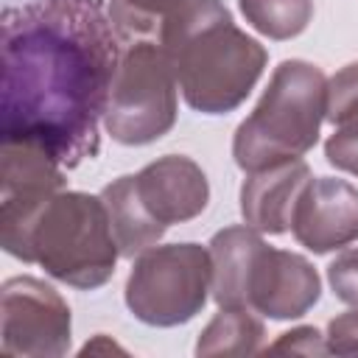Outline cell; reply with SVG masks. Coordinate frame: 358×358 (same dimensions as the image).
I'll use <instances>...</instances> for the list:
<instances>
[{
  "mask_svg": "<svg viewBox=\"0 0 358 358\" xmlns=\"http://www.w3.org/2000/svg\"><path fill=\"white\" fill-rule=\"evenodd\" d=\"M268 352H296V355H327V338L316 327H294L288 333H280L274 344H268Z\"/></svg>",
  "mask_w": 358,
  "mask_h": 358,
  "instance_id": "obj_21",
  "label": "cell"
},
{
  "mask_svg": "<svg viewBox=\"0 0 358 358\" xmlns=\"http://www.w3.org/2000/svg\"><path fill=\"white\" fill-rule=\"evenodd\" d=\"M117 257L101 196L78 190H59L42 207L22 249L25 263H39L53 280L81 291L101 288L115 274Z\"/></svg>",
  "mask_w": 358,
  "mask_h": 358,
  "instance_id": "obj_4",
  "label": "cell"
},
{
  "mask_svg": "<svg viewBox=\"0 0 358 358\" xmlns=\"http://www.w3.org/2000/svg\"><path fill=\"white\" fill-rule=\"evenodd\" d=\"M64 190V168L39 145L3 140L0 157V243L22 260L25 238L42 207Z\"/></svg>",
  "mask_w": 358,
  "mask_h": 358,
  "instance_id": "obj_8",
  "label": "cell"
},
{
  "mask_svg": "<svg viewBox=\"0 0 358 358\" xmlns=\"http://www.w3.org/2000/svg\"><path fill=\"white\" fill-rule=\"evenodd\" d=\"M322 294V280L308 257L263 246L249 277V308L268 319H299Z\"/></svg>",
  "mask_w": 358,
  "mask_h": 358,
  "instance_id": "obj_10",
  "label": "cell"
},
{
  "mask_svg": "<svg viewBox=\"0 0 358 358\" xmlns=\"http://www.w3.org/2000/svg\"><path fill=\"white\" fill-rule=\"evenodd\" d=\"M324 157L333 168L358 176V126L336 129L324 143Z\"/></svg>",
  "mask_w": 358,
  "mask_h": 358,
  "instance_id": "obj_20",
  "label": "cell"
},
{
  "mask_svg": "<svg viewBox=\"0 0 358 358\" xmlns=\"http://www.w3.org/2000/svg\"><path fill=\"white\" fill-rule=\"evenodd\" d=\"M159 45L173 62L185 103L204 115L241 106L268 62L266 48L232 22L221 0H182Z\"/></svg>",
  "mask_w": 358,
  "mask_h": 358,
  "instance_id": "obj_2",
  "label": "cell"
},
{
  "mask_svg": "<svg viewBox=\"0 0 358 358\" xmlns=\"http://www.w3.org/2000/svg\"><path fill=\"white\" fill-rule=\"evenodd\" d=\"M327 112V78L302 59H285L271 73L257 106L232 137L235 165L246 173L299 159L316 140Z\"/></svg>",
  "mask_w": 358,
  "mask_h": 358,
  "instance_id": "obj_3",
  "label": "cell"
},
{
  "mask_svg": "<svg viewBox=\"0 0 358 358\" xmlns=\"http://www.w3.org/2000/svg\"><path fill=\"white\" fill-rule=\"evenodd\" d=\"M134 182L148 213L165 227L201 215L210 201L204 171L182 154H165L148 162L140 173H134Z\"/></svg>",
  "mask_w": 358,
  "mask_h": 358,
  "instance_id": "obj_11",
  "label": "cell"
},
{
  "mask_svg": "<svg viewBox=\"0 0 358 358\" xmlns=\"http://www.w3.org/2000/svg\"><path fill=\"white\" fill-rule=\"evenodd\" d=\"M98 350H117V352H123V347H117L115 341H106V336H95V341H87L84 347H81V355H87V352H98Z\"/></svg>",
  "mask_w": 358,
  "mask_h": 358,
  "instance_id": "obj_23",
  "label": "cell"
},
{
  "mask_svg": "<svg viewBox=\"0 0 358 358\" xmlns=\"http://www.w3.org/2000/svg\"><path fill=\"white\" fill-rule=\"evenodd\" d=\"M182 0H109V20L120 42H159Z\"/></svg>",
  "mask_w": 358,
  "mask_h": 358,
  "instance_id": "obj_16",
  "label": "cell"
},
{
  "mask_svg": "<svg viewBox=\"0 0 358 358\" xmlns=\"http://www.w3.org/2000/svg\"><path fill=\"white\" fill-rule=\"evenodd\" d=\"M263 246L266 241L249 224L227 227L213 235V299L221 308H249V277Z\"/></svg>",
  "mask_w": 358,
  "mask_h": 358,
  "instance_id": "obj_13",
  "label": "cell"
},
{
  "mask_svg": "<svg viewBox=\"0 0 358 358\" xmlns=\"http://www.w3.org/2000/svg\"><path fill=\"white\" fill-rule=\"evenodd\" d=\"M327 280H330V288L333 294L358 308V249H347L341 252L330 266H327Z\"/></svg>",
  "mask_w": 358,
  "mask_h": 358,
  "instance_id": "obj_19",
  "label": "cell"
},
{
  "mask_svg": "<svg viewBox=\"0 0 358 358\" xmlns=\"http://www.w3.org/2000/svg\"><path fill=\"white\" fill-rule=\"evenodd\" d=\"M327 350L336 355H355L358 352V308L338 313L327 324Z\"/></svg>",
  "mask_w": 358,
  "mask_h": 358,
  "instance_id": "obj_22",
  "label": "cell"
},
{
  "mask_svg": "<svg viewBox=\"0 0 358 358\" xmlns=\"http://www.w3.org/2000/svg\"><path fill=\"white\" fill-rule=\"evenodd\" d=\"M123 42L106 0H22L0 14L3 140L45 148L64 171L101 148Z\"/></svg>",
  "mask_w": 358,
  "mask_h": 358,
  "instance_id": "obj_1",
  "label": "cell"
},
{
  "mask_svg": "<svg viewBox=\"0 0 358 358\" xmlns=\"http://www.w3.org/2000/svg\"><path fill=\"white\" fill-rule=\"evenodd\" d=\"M324 120H330L333 129L358 126V62L344 64L327 81V112H324Z\"/></svg>",
  "mask_w": 358,
  "mask_h": 358,
  "instance_id": "obj_18",
  "label": "cell"
},
{
  "mask_svg": "<svg viewBox=\"0 0 358 358\" xmlns=\"http://www.w3.org/2000/svg\"><path fill=\"white\" fill-rule=\"evenodd\" d=\"M313 179L308 162L288 159L263 171H255L241 185V215L243 221L268 235H282L291 229L294 207Z\"/></svg>",
  "mask_w": 358,
  "mask_h": 358,
  "instance_id": "obj_12",
  "label": "cell"
},
{
  "mask_svg": "<svg viewBox=\"0 0 358 358\" xmlns=\"http://www.w3.org/2000/svg\"><path fill=\"white\" fill-rule=\"evenodd\" d=\"M266 338L263 322L252 308H221L196 341V355H255Z\"/></svg>",
  "mask_w": 358,
  "mask_h": 358,
  "instance_id": "obj_15",
  "label": "cell"
},
{
  "mask_svg": "<svg viewBox=\"0 0 358 358\" xmlns=\"http://www.w3.org/2000/svg\"><path fill=\"white\" fill-rule=\"evenodd\" d=\"M238 8L268 39L299 36L313 20V0H238Z\"/></svg>",
  "mask_w": 358,
  "mask_h": 358,
  "instance_id": "obj_17",
  "label": "cell"
},
{
  "mask_svg": "<svg viewBox=\"0 0 358 358\" xmlns=\"http://www.w3.org/2000/svg\"><path fill=\"white\" fill-rule=\"evenodd\" d=\"M291 232L313 255L350 246L358 241V187L333 176L310 179L294 207Z\"/></svg>",
  "mask_w": 358,
  "mask_h": 358,
  "instance_id": "obj_9",
  "label": "cell"
},
{
  "mask_svg": "<svg viewBox=\"0 0 358 358\" xmlns=\"http://www.w3.org/2000/svg\"><path fill=\"white\" fill-rule=\"evenodd\" d=\"M70 308L36 277H8L0 288V352L6 358H59L70 350Z\"/></svg>",
  "mask_w": 358,
  "mask_h": 358,
  "instance_id": "obj_7",
  "label": "cell"
},
{
  "mask_svg": "<svg viewBox=\"0 0 358 358\" xmlns=\"http://www.w3.org/2000/svg\"><path fill=\"white\" fill-rule=\"evenodd\" d=\"M213 291V257L201 243L151 246L126 280V305L143 324L176 327L201 313Z\"/></svg>",
  "mask_w": 358,
  "mask_h": 358,
  "instance_id": "obj_6",
  "label": "cell"
},
{
  "mask_svg": "<svg viewBox=\"0 0 358 358\" xmlns=\"http://www.w3.org/2000/svg\"><path fill=\"white\" fill-rule=\"evenodd\" d=\"M101 201L106 207L109 227H112V235H115V243H117L120 257L134 260L145 249L157 246V241L168 229L143 204V199L137 193V182H134L131 173L117 176L115 182H109L101 190Z\"/></svg>",
  "mask_w": 358,
  "mask_h": 358,
  "instance_id": "obj_14",
  "label": "cell"
},
{
  "mask_svg": "<svg viewBox=\"0 0 358 358\" xmlns=\"http://www.w3.org/2000/svg\"><path fill=\"white\" fill-rule=\"evenodd\" d=\"M176 70L159 42H123L103 129L120 145H148L176 123Z\"/></svg>",
  "mask_w": 358,
  "mask_h": 358,
  "instance_id": "obj_5",
  "label": "cell"
}]
</instances>
